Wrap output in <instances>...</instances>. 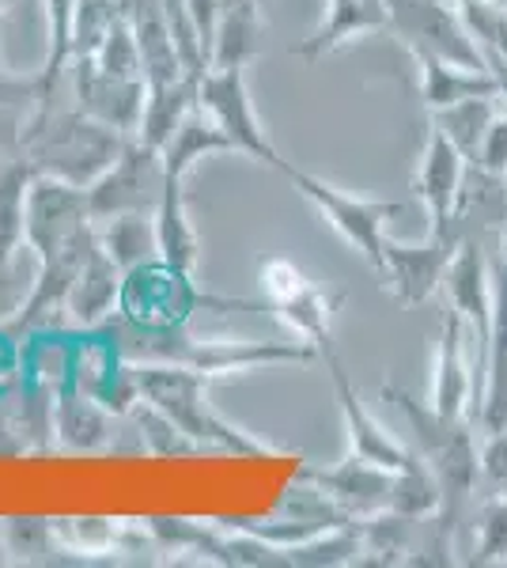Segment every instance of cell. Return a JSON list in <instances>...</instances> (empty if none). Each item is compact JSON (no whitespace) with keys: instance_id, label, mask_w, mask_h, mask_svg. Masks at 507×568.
Instances as JSON below:
<instances>
[{"instance_id":"1","label":"cell","mask_w":507,"mask_h":568,"mask_svg":"<svg viewBox=\"0 0 507 568\" xmlns=\"http://www.w3.org/2000/svg\"><path fill=\"white\" fill-rule=\"evenodd\" d=\"M114 353L129 364H182L205 375H232L273 368V364H307L318 349L307 342H257V337H193L179 329H136L122 323L114 329Z\"/></svg>"},{"instance_id":"2","label":"cell","mask_w":507,"mask_h":568,"mask_svg":"<svg viewBox=\"0 0 507 568\" xmlns=\"http://www.w3.org/2000/svg\"><path fill=\"white\" fill-rule=\"evenodd\" d=\"M129 364V361H125ZM129 379L136 398L171 417L201 452H232V455H276L281 447L270 439H257L246 428L232 425L209 402L212 375L182 368V364H129Z\"/></svg>"},{"instance_id":"3","label":"cell","mask_w":507,"mask_h":568,"mask_svg":"<svg viewBox=\"0 0 507 568\" xmlns=\"http://www.w3.org/2000/svg\"><path fill=\"white\" fill-rule=\"evenodd\" d=\"M383 402H394L398 414L409 425L413 452L428 463V470L439 478L444 489V516L458 519V508L474 497L477 481H481V447H477V433L469 417H447L439 414L432 402L413 398L409 390L383 383Z\"/></svg>"},{"instance_id":"4","label":"cell","mask_w":507,"mask_h":568,"mask_svg":"<svg viewBox=\"0 0 507 568\" xmlns=\"http://www.w3.org/2000/svg\"><path fill=\"white\" fill-rule=\"evenodd\" d=\"M129 136L95 122L80 106L53 110L45 106L23 136L20 160L31 163L39 175L61 179L69 186L88 190L110 171V163L122 155Z\"/></svg>"},{"instance_id":"5","label":"cell","mask_w":507,"mask_h":568,"mask_svg":"<svg viewBox=\"0 0 507 568\" xmlns=\"http://www.w3.org/2000/svg\"><path fill=\"white\" fill-rule=\"evenodd\" d=\"M281 175L288 179L292 186H296L300 194L318 209L322 220H326V224L334 227L341 240L353 246L359 258H364L375 273H379V265H383V240L391 235L386 227H391V220L405 209L402 201H372V197L345 194V190H337L334 182L307 175V171L292 168V163L281 171Z\"/></svg>"},{"instance_id":"6","label":"cell","mask_w":507,"mask_h":568,"mask_svg":"<svg viewBox=\"0 0 507 568\" xmlns=\"http://www.w3.org/2000/svg\"><path fill=\"white\" fill-rule=\"evenodd\" d=\"M197 103L212 118V122L220 125V133L232 141V152L246 155V160L265 163V168H276V171L288 168V160L276 152V144H273L270 130H265V122L257 118L243 65L201 72Z\"/></svg>"},{"instance_id":"7","label":"cell","mask_w":507,"mask_h":568,"mask_svg":"<svg viewBox=\"0 0 507 568\" xmlns=\"http://www.w3.org/2000/svg\"><path fill=\"white\" fill-rule=\"evenodd\" d=\"M391 4V27L409 53H432V58L455 61V65L488 69L481 45L466 31L455 0H386Z\"/></svg>"},{"instance_id":"8","label":"cell","mask_w":507,"mask_h":568,"mask_svg":"<svg viewBox=\"0 0 507 568\" xmlns=\"http://www.w3.org/2000/svg\"><path fill=\"white\" fill-rule=\"evenodd\" d=\"M201 292L190 284V273L174 270L163 258H152L125 273L118 311L122 323L136 329H179L190 323Z\"/></svg>"},{"instance_id":"9","label":"cell","mask_w":507,"mask_h":568,"mask_svg":"<svg viewBox=\"0 0 507 568\" xmlns=\"http://www.w3.org/2000/svg\"><path fill=\"white\" fill-rule=\"evenodd\" d=\"M168 186L163 152L144 144L141 136H129L122 155L110 163V171L88 186V205L95 220H110L122 213H155Z\"/></svg>"},{"instance_id":"10","label":"cell","mask_w":507,"mask_h":568,"mask_svg":"<svg viewBox=\"0 0 507 568\" xmlns=\"http://www.w3.org/2000/svg\"><path fill=\"white\" fill-rule=\"evenodd\" d=\"M466 235L450 232H428L420 243H402L394 235L383 240V265L379 277L383 288H391V296L402 307H420L444 288V277L455 262V251Z\"/></svg>"},{"instance_id":"11","label":"cell","mask_w":507,"mask_h":568,"mask_svg":"<svg viewBox=\"0 0 507 568\" xmlns=\"http://www.w3.org/2000/svg\"><path fill=\"white\" fill-rule=\"evenodd\" d=\"M485 375L477 361H469V329L455 307H444L439 318V345H436V372H432V406L447 417L481 420Z\"/></svg>"},{"instance_id":"12","label":"cell","mask_w":507,"mask_h":568,"mask_svg":"<svg viewBox=\"0 0 507 568\" xmlns=\"http://www.w3.org/2000/svg\"><path fill=\"white\" fill-rule=\"evenodd\" d=\"M326 356V368H329V379H334V390H337V406H341V417H345V428H348V455L364 463H375V466H386V470L402 474V470H413L420 466L424 459L413 452L409 444H402L398 436H391L386 428L379 425V417L359 402V394L348 379L345 364L337 361L334 349L322 353Z\"/></svg>"},{"instance_id":"13","label":"cell","mask_w":507,"mask_h":568,"mask_svg":"<svg viewBox=\"0 0 507 568\" xmlns=\"http://www.w3.org/2000/svg\"><path fill=\"white\" fill-rule=\"evenodd\" d=\"M447 307L463 315L469 342H477V368L488 364V329H493V262L485 258L481 243L466 235L455 251L447 277H444Z\"/></svg>"},{"instance_id":"14","label":"cell","mask_w":507,"mask_h":568,"mask_svg":"<svg viewBox=\"0 0 507 568\" xmlns=\"http://www.w3.org/2000/svg\"><path fill=\"white\" fill-rule=\"evenodd\" d=\"M69 69H72L77 106L95 118V122L110 125V130L136 136L141 114H144V99H149L144 77H114V72L99 69L91 58H77Z\"/></svg>"},{"instance_id":"15","label":"cell","mask_w":507,"mask_h":568,"mask_svg":"<svg viewBox=\"0 0 507 568\" xmlns=\"http://www.w3.org/2000/svg\"><path fill=\"white\" fill-rule=\"evenodd\" d=\"M300 478L315 481L329 500L337 504L345 516L353 519H372V516H383L391 511V500H394V478L398 474L386 470V466H375V463H364L356 455L341 459L337 466H307Z\"/></svg>"},{"instance_id":"16","label":"cell","mask_w":507,"mask_h":568,"mask_svg":"<svg viewBox=\"0 0 507 568\" xmlns=\"http://www.w3.org/2000/svg\"><path fill=\"white\" fill-rule=\"evenodd\" d=\"M463 182H466V155L432 125L428 144L420 152L417 182H413L424 213H428V232H450V216H455Z\"/></svg>"},{"instance_id":"17","label":"cell","mask_w":507,"mask_h":568,"mask_svg":"<svg viewBox=\"0 0 507 568\" xmlns=\"http://www.w3.org/2000/svg\"><path fill=\"white\" fill-rule=\"evenodd\" d=\"M386 27H391V4L386 0H326L322 23L303 42L292 45V58L322 61L329 53L345 50L348 42L386 31Z\"/></svg>"},{"instance_id":"18","label":"cell","mask_w":507,"mask_h":568,"mask_svg":"<svg viewBox=\"0 0 507 568\" xmlns=\"http://www.w3.org/2000/svg\"><path fill=\"white\" fill-rule=\"evenodd\" d=\"M477 425H481V433L507 428V224L493 258V329H488L485 398Z\"/></svg>"},{"instance_id":"19","label":"cell","mask_w":507,"mask_h":568,"mask_svg":"<svg viewBox=\"0 0 507 568\" xmlns=\"http://www.w3.org/2000/svg\"><path fill=\"white\" fill-rule=\"evenodd\" d=\"M345 304V292L337 288H322L315 281H303L300 288H292L288 296L273 300V304H265V311H273L276 318H281L284 326L292 329V334L300 337V342L315 345L318 356L334 349V315Z\"/></svg>"},{"instance_id":"20","label":"cell","mask_w":507,"mask_h":568,"mask_svg":"<svg viewBox=\"0 0 507 568\" xmlns=\"http://www.w3.org/2000/svg\"><path fill=\"white\" fill-rule=\"evenodd\" d=\"M265 42V20L257 0H224L212 27V42H209V69H235V65H251L262 53Z\"/></svg>"},{"instance_id":"21","label":"cell","mask_w":507,"mask_h":568,"mask_svg":"<svg viewBox=\"0 0 507 568\" xmlns=\"http://www.w3.org/2000/svg\"><path fill=\"white\" fill-rule=\"evenodd\" d=\"M122 281H125V270L118 265L110 254L103 251V243L88 254L84 270H80L77 284L69 292V304H64V315L72 318L77 326H99L114 315V304L122 296Z\"/></svg>"},{"instance_id":"22","label":"cell","mask_w":507,"mask_h":568,"mask_svg":"<svg viewBox=\"0 0 507 568\" xmlns=\"http://www.w3.org/2000/svg\"><path fill=\"white\" fill-rule=\"evenodd\" d=\"M420 72V103L424 110H444L455 103H466V99H481V95H500V84H496L493 69H469V65H455V61L432 58V53H413Z\"/></svg>"},{"instance_id":"23","label":"cell","mask_w":507,"mask_h":568,"mask_svg":"<svg viewBox=\"0 0 507 568\" xmlns=\"http://www.w3.org/2000/svg\"><path fill=\"white\" fill-rule=\"evenodd\" d=\"M45 106H53V95L45 88L42 72L0 69V152L20 155L27 130Z\"/></svg>"},{"instance_id":"24","label":"cell","mask_w":507,"mask_h":568,"mask_svg":"<svg viewBox=\"0 0 507 568\" xmlns=\"http://www.w3.org/2000/svg\"><path fill=\"white\" fill-rule=\"evenodd\" d=\"M53 433L72 452H99L110 439V409L95 394L64 383L53 402Z\"/></svg>"},{"instance_id":"25","label":"cell","mask_w":507,"mask_h":568,"mask_svg":"<svg viewBox=\"0 0 507 568\" xmlns=\"http://www.w3.org/2000/svg\"><path fill=\"white\" fill-rule=\"evenodd\" d=\"M186 179L168 175V186H163L160 209H155V240H160V258L174 265L182 273H193V265L201 258V240L190 224L186 213Z\"/></svg>"},{"instance_id":"26","label":"cell","mask_w":507,"mask_h":568,"mask_svg":"<svg viewBox=\"0 0 507 568\" xmlns=\"http://www.w3.org/2000/svg\"><path fill=\"white\" fill-rule=\"evenodd\" d=\"M34 168L27 160H8L0 168V277L12 270L16 254L27 251V190Z\"/></svg>"},{"instance_id":"27","label":"cell","mask_w":507,"mask_h":568,"mask_svg":"<svg viewBox=\"0 0 507 568\" xmlns=\"http://www.w3.org/2000/svg\"><path fill=\"white\" fill-rule=\"evenodd\" d=\"M197 88H201V72H186V77L171 80V84H155L149 88L144 99V114H141V136L152 149H163L171 141V133L179 130V122L197 106Z\"/></svg>"},{"instance_id":"28","label":"cell","mask_w":507,"mask_h":568,"mask_svg":"<svg viewBox=\"0 0 507 568\" xmlns=\"http://www.w3.org/2000/svg\"><path fill=\"white\" fill-rule=\"evenodd\" d=\"M163 168L168 175L174 179H190V171L197 168L205 155H216V152H232V141L220 133V125L201 110V103L190 110L186 118L179 122V130L171 133V141L163 144Z\"/></svg>"},{"instance_id":"29","label":"cell","mask_w":507,"mask_h":568,"mask_svg":"<svg viewBox=\"0 0 507 568\" xmlns=\"http://www.w3.org/2000/svg\"><path fill=\"white\" fill-rule=\"evenodd\" d=\"M95 232L103 251L122 270H136V265L160 258V240H155V213H122L110 220H95Z\"/></svg>"},{"instance_id":"30","label":"cell","mask_w":507,"mask_h":568,"mask_svg":"<svg viewBox=\"0 0 507 568\" xmlns=\"http://www.w3.org/2000/svg\"><path fill=\"white\" fill-rule=\"evenodd\" d=\"M496 103H500V95H481V99H466V103H455L444 110H432V125L466 155V163H474L477 149H481V141H485L488 122H493L496 110H500Z\"/></svg>"},{"instance_id":"31","label":"cell","mask_w":507,"mask_h":568,"mask_svg":"<svg viewBox=\"0 0 507 568\" xmlns=\"http://www.w3.org/2000/svg\"><path fill=\"white\" fill-rule=\"evenodd\" d=\"M45 4V58H42V80L50 95L58 91L61 72L72 61V20H77V0H42Z\"/></svg>"},{"instance_id":"32","label":"cell","mask_w":507,"mask_h":568,"mask_svg":"<svg viewBox=\"0 0 507 568\" xmlns=\"http://www.w3.org/2000/svg\"><path fill=\"white\" fill-rule=\"evenodd\" d=\"M469 565H507V493H493L474 511V557Z\"/></svg>"},{"instance_id":"33","label":"cell","mask_w":507,"mask_h":568,"mask_svg":"<svg viewBox=\"0 0 507 568\" xmlns=\"http://www.w3.org/2000/svg\"><path fill=\"white\" fill-rule=\"evenodd\" d=\"M466 31L481 45L485 61L507 58V0H455Z\"/></svg>"},{"instance_id":"34","label":"cell","mask_w":507,"mask_h":568,"mask_svg":"<svg viewBox=\"0 0 507 568\" xmlns=\"http://www.w3.org/2000/svg\"><path fill=\"white\" fill-rule=\"evenodd\" d=\"M122 0H77V20H72V61L95 58L107 31L122 16ZM69 61V65H72Z\"/></svg>"},{"instance_id":"35","label":"cell","mask_w":507,"mask_h":568,"mask_svg":"<svg viewBox=\"0 0 507 568\" xmlns=\"http://www.w3.org/2000/svg\"><path fill=\"white\" fill-rule=\"evenodd\" d=\"M129 417L136 420V428H141V439H144V452L152 455H197L201 447L193 444V439L182 433L179 425H174L171 417H163L160 409L149 406L144 398L133 402V409H129Z\"/></svg>"},{"instance_id":"36","label":"cell","mask_w":507,"mask_h":568,"mask_svg":"<svg viewBox=\"0 0 507 568\" xmlns=\"http://www.w3.org/2000/svg\"><path fill=\"white\" fill-rule=\"evenodd\" d=\"M95 61L103 72H114V77H144L141 69V45H136V34H133V23H129V16L122 12L114 20V27L107 31L103 45L95 50Z\"/></svg>"},{"instance_id":"37","label":"cell","mask_w":507,"mask_h":568,"mask_svg":"<svg viewBox=\"0 0 507 568\" xmlns=\"http://www.w3.org/2000/svg\"><path fill=\"white\" fill-rule=\"evenodd\" d=\"M53 524L45 519H4V546L8 554H23L31 561L34 554H50Z\"/></svg>"},{"instance_id":"38","label":"cell","mask_w":507,"mask_h":568,"mask_svg":"<svg viewBox=\"0 0 507 568\" xmlns=\"http://www.w3.org/2000/svg\"><path fill=\"white\" fill-rule=\"evenodd\" d=\"M474 168L493 179H507V110H496V118L488 122Z\"/></svg>"},{"instance_id":"39","label":"cell","mask_w":507,"mask_h":568,"mask_svg":"<svg viewBox=\"0 0 507 568\" xmlns=\"http://www.w3.org/2000/svg\"><path fill=\"white\" fill-rule=\"evenodd\" d=\"M481 481L493 485L496 493H507V428L485 433L481 439Z\"/></svg>"},{"instance_id":"40","label":"cell","mask_w":507,"mask_h":568,"mask_svg":"<svg viewBox=\"0 0 507 568\" xmlns=\"http://www.w3.org/2000/svg\"><path fill=\"white\" fill-rule=\"evenodd\" d=\"M488 69H493L496 84H500V99L507 103V58H493V61H488Z\"/></svg>"},{"instance_id":"41","label":"cell","mask_w":507,"mask_h":568,"mask_svg":"<svg viewBox=\"0 0 507 568\" xmlns=\"http://www.w3.org/2000/svg\"><path fill=\"white\" fill-rule=\"evenodd\" d=\"M0 554H8V546H4V524H0ZM4 561V557H0Z\"/></svg>"},{"instance_id":"42","label":"cell","mask_w":507,"mask_h":568,"mask_svg":"<svg viewBox=\"0 0 507 568\" xmlns=\"http://www.w3.org/2000/svg\"><path fill=\"white\" fill-rule=\"evenodd\" d=\"M8 4H12V0H0V12H4V8H8Z\"/></svg>"},{"instance_id":"43","label":"cell","mask_w":507,"mask_h":568,"mask_svg":"<svg viewBox=\"0 0 507 568\" xmlns=\"http://www.w3.org/2000/svg\"><path fill=\"white\" fill-rule=\"evenodd\" d=\"M504 186H507V179H504ZM504 194H507V190H504Z\"/></svg>"}]
</instances>
